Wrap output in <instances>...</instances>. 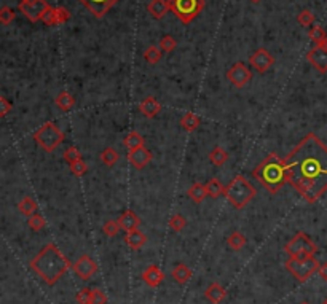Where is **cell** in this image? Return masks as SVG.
<instances>
[{"instance_id":"1","label":"cell","mask_w":327,"mask_h":304,"mask_svg":"<svg viewBox=\"0 0 327 304\" xmlns=\"http://www.w3.org/2000/svg\"><path fill=\"white\" fill-rule=\"evenodd\" d=\"M287 183L307 202H316L327 191V145L310 132L284 158Z\"/></svg>"},{"instance_id":"2","label":"cell","mask_w":327,"mask_h":304,"mask_svg":"<svg viewBox=\"0 0 327 304\" xmlns=\"http://www.w3.org/2000/svg\"><path fill=\"white\" fill-rule=\"evenodd\" d=\"M31 269L40 277L46 285H56L61 277L71 268V261L64 257L56 244H46L29 263Z\"/></svg>"},{"instance_id":"3","label":"cell","mask_w":327,"mask_h":304,"mask_svg":"<svg viewBox=\"0 0 327 304\" xmlns=\"http://www.w3.org/2000/svg\"><path fill=\"white\" fill-rule=\"evenodd\" d=\"M252 175L265 187L271 194H276L287 182V167L284 163V158L276 153L268 155L264 161H260L255 169L252 170Z\"/></svg>"},{"instance_id":"4","label":"cell","mask_w":327,"mask_h":304,"mask_svg":"<svg viewBox=\"0 0 327 304\" xmlns=\"http://www.w3.org/2000/svg\"><path fill=\"white\" fill-rule=\"evenodd\" d=\"M225 197H227V201L235 207V209H243L246 207L247 204H249L257 191L255 188L251 185V182L244 179L243 175H237L231 182L230 185L225 188Z\"/></svg>"},{"instance_id":"5","label":"cell","mask_w":327,"mask_h":304,"mask_svg":"<svg viewBox=\"0 0 327 304\" xmlns=\"http://www.w3.org/2000/svg\"><path fill=\"white\" fill-rule=\"evenodd\" d=\"M284 266L298 282H307L313 274L319 271L321 264L315 255L297 254V255H292V257L287 258Z\"/></svg>"},{"instance_id":"6","label":"cell","mask_w":327,"mask_h":304,"mask_svg":"<svg viewBox=\"0 0 327 304\" xmlns=\"http://www.w3.org/2000/svg\"><path fill=\"white\" fill-rule=\"evenodd\" d=\"M34 140L38 147H42L46 153L55 151L64 140V132L58 128L56 123H45L42 128H38L34 134Z\"/></svg>"},{"instance_id":"7","label":"cell","mask_w":327,"mask_h":304,"mask_svg":"<svg viewBox=\"0 0 327 304\" xmlns=\"http://www.w3.org/2000/svg\"><path fill=\"white\" fill-rule=\"evenodd\" d=\"M174 15L184 22H192L204 7V0H168Z\"/></svg>"},{"instance_id":"8","label":"cell","mask_w":327,"mask_h":304,"mask_svg":"<svg viewBox=\"0 0 327 304\" xmlns=\"http://www.w3.org/2000/svg\"><path fill=\"white\" fill-rule=\"evenodd\" d=\"M284 252L292 257L297 254H311L315 255L318 252V247L316 244L311 241V237L307 236L303 231H298L292 239L284 245Z\"/></svg>"},{"instance_id":"9","label":"cell","mask_w":327,"mask_h":304,"mask_svg":"<svg viewBox=\"0 0 327 304\" xmlns=\"http://www.w3.org/2000/svg\"><path fill=\"white\" fill-rule=\"evenodd\" d=\"M50 5L46 0H32V2H19V10L22 15L32 22L42 21Z\"/></svg>"},{"instance_id":"10","label":"cell","mask_w":327,"mask_h":304,"mask_svg":"<svg viewBox=\"0 0 327 304\" xmlns=\"http://www.w3.org/2000/svg\"><path fill=\"white\" fill-rule=\"evenodd\" d=\"M307 59L318 72H321V73L327 72V38L319 45H315V48L308 51Z\"/></svg>"},{"instance_id":"11","label":"cell","mask_w":327,"mask_h":304,"mask_svg":"<svg viewBox=\"0 0 327 304\" xmlns=\"http://www.w3.org/2000/svg\"><path fill=\"white\" fill-rule=\"evenodd\" d=\"M72 269H74L75 275L80 277L82 281H89L91 277L98 272V264L89 255H82L74 263Z\"/></svg>"},{"instance_id":"12","label":"cell","mask_w":327,"mask_h":304,"mask_svg":"<svg viewBox=\"0 0 327 304\" xmlns=\"http://www.w3.org/2000/svg\"><path fill=\"white\" fill-rule=\"evenodd\" d=\"M227 78L231 85H235L237 88H243L244 85L251 82L252 72L247 69V65H244L243 62H237L233 64V67L227 72Z\"/></svg>"},{"instance_id":"13","label":"cell","mask_w":327,"mask_h":304,"mask_svg":"<svg viewBox=\"0 0 327 304\" xmlns=\"http://www.w3.org/2000/svg\"><path fill=\"white\" fill-rule=\"evenodd\" d=\"M249 64L259 72V73H265L271 65L274 64V58L270 51H267L265 48H259L255 49L251 58H249Z\"/></svg>"},{"instance_id":"14","label":"cell","mask_w":327,"mask_h":304,"mask_svg":"<svg viewBox=\"0 0 327 304\" xmlns=\"http://www.w3.org/2000/svg\"><path fill=\"white\" fill-rule=\"evenodd\" d=\"M96 18H102L119 0H80Z\"/></svg>"},{"instance_id":"15","label":"cell","mask_w":327,"mask_h":304,"mask_svg":"<svg viewBox=\"0 0 327 304\" xmlns=\"http://www.w3.org/2000/svg\"><path fill=\"white\" fill-rule=\"evenodd\" d=\"M128 161L133 164L136 169H144L150 161H152V153L146 148V147H141L136 150H131L128 153Z\"/></svg>"},{"instance_id":"16","label":"cell","mask_w":327,"mask_h":304,"mask_svg":"<svg viewBox=\"0 0 327 304\" xmlns=\"http://www.w3.org/2000/svg\"><path fill=\"white\" fill-rule=\"evenodd\" d=\"M139 112L146 118H153L161 112V104L153 96L144 97L139 104Z\"/></svg>"},{"instance_id":"17","label":"cell","mask_w":327,"mask_h":304,"mask_svg":"<svg viewBox=\"0 0 327 304\" xmlns=\"http://www.w3.org/2000/svg\"><path fill=\"white\" fill-rule=\"evenodd\" d=\"M142 281L146 282L149 287L156 288V287H160L161 282L165 281V274L158 266H156V264H152V266H149L146 271L142 272Z\"/></svg>"},{"instance_id":"18","label":"cell","mask_w":327,"mask_h":304,"mask_svg":"<svg viewBox=\"0 0 327 304\" xmlns=\"http://www.w3.org/2000/svg\"><path fill=\"white\" fill-rule=\"evenodd\" d=\"M119 223H120L122 231L131 233L141 226V218L136 215V212H133V210H125V212L119 217Z\"/></svg>"},{"instance_id":"19","label":"cell","mask_w":327,"mask_h":304,"mask_svg":"<svg viewBox=\"0 0 327 304\" xmlns=\"http://www.w3.org/2000/svg\"><path fill=\"white\" fill-rule=\"evenodd\" d=\"M204 296H206V299H207L209 302H211V304H220L222 301L225 299L227 292H225V288L222 287L220 284L213 282L211 285H209V287L206 288Z\"/></svg>"},{"instance_id":"20","label":"cell","mask_w":327,"mask_h":304,"mask_svg":"<svg viewBox=\"0 0 327 304\" xmlns=\"http://www.w3.org/2000/svg\"><path fill=\"white\" fill-rule=\"evenodd\" d=\"M123 241H125V244L128 247H131L133 250H139V248H142L144 245L147 244V236L144 234L141 230H134L131 233H126Z\"/></svg>"},{"instance_id":"21","label":"cell","mask_w":327,"mask_h":304,"mask_svg":"<svg viewBox=\"0 0 327 304\" xmlns=\"http://www.w3.org/2000/svg\"><path fill=\"white\" fill-rule=\"evenodd\" d=\"M147 10L153 19H161L168 13V10H171V7H169L168 0H150Z\"/></svg>"},{"instance_id":"22","label":"cell","mask_w":327,"mask_h":304,"mask_svg":"<svg viewBox=\"0 0 327 304\" xmlns=\"http://www.w3.org/2000/svg\"><path fill=\"white\" fill-rule=\"evenodd\" d=\"M171 275H173V279H174L177 284L184 285V284H187V282L192 279V269L187 266V264L179 263V264H176V266L173 268Z\"/></svg>"},{"instance_id":"23","label":"cell","mask_w":327,"mask_h":304,"mask_svg":"<svg viewBox=\"0 0 327 304\" xmlns=\"http://www.w3.org/2000/svg\"><path fill=\"white\" fill-rule=\"evenodd\" d=\"M55 104L58 105V109L62 110V112H69L74 109V105H75V99L74 96L71 94V92L67 91H61L59 94L56 96L55 99Z\"/></svg>"},{"instance_id":"24","label":"cell","mask_w":327,"mask_h":304,"mask_svg":"<svg viewBox=\"0 0 327 304\" xmlns=\"http://www.w3.org/2000/svg\"><path fill=\"white\" fill-rule=\"evenodd\" d=\"M144 137L139 134V132H136V131H131L129 134L125 137V140H123V145L125 147L131 151V150H136V148H141V147H144Z\"/></svg>"},{"instance_id":"25","label":"cell","mask_w":327,"mask_h":304,"mask_svg":"<svg viewBox=\"0 0 327 304\" xmlns=\"http://www.w3.org/2000/svg\"><path fill=\"white\" fill-rule=\"evenodd\" d=\"M206 196H207L206 185H203V183H193L192 187L189 188V197L192 201H195L196 204L203 202Z\"/></svg>"},{"instance_id":"26","label":"cell","mask_w":327,"mask_h":304,"mask_svg":"<svg viewBox=\"0 0 327 304\" xmlns=\"http://www.w3.org/2000/svg\"><path fill=\"white\" fill-rule=\"evenodd\" d=\"M227 244L231 250H235V252H238V250H241L246 244H247V239L246 236L240 231H233L228 237H227Z\"/></svg>"},{"instance_id":"27","label":"cell","mask_w":327,"mask_h":304,"mask_svg":"<svg viewBox=\"0 0 327 304\" xmlns=\"http://www.w3.org/2000/svg\"><path fill=\"white\" fill-rule=\"evenodd\" d=\"M200 123H201L200 116L195 115V113H185L184 116L180 118V126L184 128L185 131H189V132H193V131L198 129Z\"/></svg>"},{"instance_id":"28","label":"cell","mask_w":327,"mask_h":304,"mask_svg":"<svg viewBox=\"0 0 327 304\" xmlns=\"http://www.w3.org/2000/svg\"><path fill=\"white\" fill-rule=\"evenodd\" d=\"M18 209L19 212L24 215V217H31L37 212V202L32 199L31 196H26L21 199V202L18 204Z\"/></svg>"},{"instance_id":"29","label":"cell","mask_w":327,"mask_h":304,"mask_svg":"<svg viewBox=\"0 0 327 304\" xmlns=\"http://www.w3.org/2000/svg\"><path fill=\"white\" fill-rule=\"evenodd\" d=\"M206 191H207V196H211V197H214V199H217L219 196H222L225 193V188L217 179H211V180L206 182Z\"/></svg>"},{"instance_id":"30","label":"cell","mask_w":327,"mask_h":304,"mask_svg":"<svg viewBox=\"0 0 327 304\" xmlns=\"http://www.w3.org/2000/svg\"><path fill=\"white\" fill-rule=\"evenodd\" d=\"M120 160V155H119V151H116L115 148H112V147H107V148H104L102 151H101V161L106 164L107 167H112V166H115V163Z\"/></svg>"},{"instance_id":"31","label":"cell","mask_w":327,"mask_h":304,"mask_svg":"<svg viewBox=\"0 0 327 304\" xmlns=\"http://www.w3.org/2000/svg\"><path fill=\"white\" fill-rule=\"evenodd\" d=\"M228 160V153L222 148V147H216L213 148V151L209 153V161H211L214 166H224Z\"/></svg>"},{"instance_id":"32","label":"cell","mask_w":327,"mask_h":304,"mask_svg":"<svg viewBox=\"0 0 327 304\" xmlns=\"http://www.w3.org/2000/svg\"><path fill=\"white\" fill-rule=\"evenodd\" d=\"M28 224H29V228H31L32 231L38 233V231H42V230L46 226V221H45V218H43L42 214L35 212L34 215H31V217L28 218Z\"/></svg>"},{"instance_id":"33","label":"cell","mask_w":327,"mask_h":304,"mask_svg":"<svg viewBox=\"0 0 327 304\" xmlns=\"http://www.w3.org/2000/svg\"><path fill=\"white\" fill-rule=\"evenodd\" d=\"M161 55H163V51L160 49V46H149L147 49H146V53H144V58H146V61L149 62V64H158L160 62V59H161Z\"/></svg>"},{"instance_id":"34","label":"cell","mask_w":327,"mask_h":304,"mask_svg":"<svg viewBox=\"0 0 327 304\" xmlns=\"http://www.w3.org/2000/svg\"><path fill=\"white\" fill-rule=\"evenodd\" d=\"M168 224H169V228H171L173 231L180 233L182 230H184V228L187 226V220H185V217H184V215L176 214V215H173L171 218H169Z\"/></svg>"},{"instance_id":"35","label":"cell","mask_w":327,"mask_h":304,"mask_svg":"<svg viewBox=\"0 0 327 304\" xmlns=\"http://www.w3.org/2000/svg\"><path fill=\"white\" fill-rule=\"evenodd\" d=\"M102 231H104V234L109 236V237H115L116 234H119V233L122 231L119 220H116V221H115V220H107L106 223H104Z\"/></svg>"},{"instance_id":"36","label":"cell","mask_w":327,"mask_h":304,"mask_svg":"<svg viewBox=\"0 0 327 304\" xmlns=\"http://www.w3.org/2000/svg\"><path fill=\"white\" fill-rule=\"evenodd\" d=\"M310 38H311L315 45H319L321 42L325 40L327 35H325V32H324V29L321 28V26H313V28L310 29Z\"/></svg>"},{"instance_id":"37","label":"cell","mask_w":327,"mask_h":304,"mask_svg":"<svg viewBox=\"0 0 327 304\" xmlns=\"http://www.w3.org/2000/svg\"><path fill=\"white\" fill-rule=\"evenodd\" d=\"M297 21L300 26H303V28H310V26L315 22V15H313L310 10H303V11L298 13Z\"/></svg>"},{"instance_id":"38","label":"cell","mask_w":327,"mask_h":304,"mask_svg":"<svg viewBox=\"0 0 327 304\" xmlns=\"http://www.w3.org/2000/svg\"><path fill=\"white\" fill-rule=\"evenodd\" d=\"M64 160L67 161L69 164H74V163H77V161L82 160V153L78 151L77 147H69L67 150L64 151Z\"/></svg>"},{"instance_id":"39","label":"cell","mask_w":327,"mask_h":304,"mask_svg":"<svg viewBox=\"0 0 327 304\" xmlns=\"http://www.w3.org/2000/svg\"><path fill=\"white\" fill-rule=\"evenodd\" d=\"M174 48H176L174 37H171V35H163V37L160 38V49H161L163 53H171Z\"/></svg>"},{"instance_id":"40","label":"cell","mask_w":327,"mask_h":304,"mask_svg":"<svg viewBox=\"0 0 327 304\" xmlns=\"http://www.w3.org/2000/svg\"><path fill=\"white\" fill-rule=\"evenodd\" d=\"M53 11H55L56 26H58V24H62V22H65V21H69V18H71L69 10L64 8V7H53Z\"/></svg>"},{"instance_id":"41","label":"cell","mask_w":327,"mask_h":304,"mask_svg":"<svg viewBox=\"0 0 327 304\" xmlns=\"http://www.w3.org/2000/svg\"><path fill=\"white\" fill-rule=\"evenodd\" d=\"M91 296H93V290L82 288L80 292L77 293L75 299H77L78 304H91Z\"/></svg>"},{"instance_id":"42","label":"cell","mask_w":327,"mask_h":304,"mask_svg":"<svg viewBox=\"0 0 327 304\" xmlns=\"http://www.w3.org/2000/svg\"><path fill=\"white\" fill-rule=\"evenodd\" d=\"M86 170H88V166H86V163H85L83 160H80V161H77V163L71 164V172H72L74 175H77V177L85 175Z\"/></svg>"},{"instance_id":"43","label":"cell","mask_w":327,"mask_h":304,"mask_svg":"<svg viewBox=\"0 0 327 304\" xmlns=\"http://www.w3.org/2000/svg\"><path fill=\"white\" fill-rule=\"evenodd\" d=\"M13 19H15V11L10 7H2L0 8V21L2 24H10Z\"/></svg>"},{"instance_id":"44","label":"cell","mask_w":327,"mask_h":304,"mask_svg":"<svg viewBox=\"0 0 327 304\" xmlns=\"http://www.w3.org/2000/svg\"><path fill=\"white\" fill-rule=\"evenodd\" d=\"M107 296L101 288H93V296H91V304H106Z\"/></svg>"},{"instance_id":"45","label":"cell","mask_w":327,"mask_h":304,"mask_svg":"<svg viewBox=\"0 0 327 304\" xmlns=\"http://www.w3.org/2000/svg\"><path fill=\"white\" fill-rule=\"evenodd\" d=\"M46 26H56V19H55V11H53V7H50L48 11L45 13V16L42 19Z\"/></svg>"},{"instance_id":"46","label":"cell","mask_w":327,"mask_h":304,"mask_svg":"<svg viewBox=\"0 0 327 304\" xmlns=\"http://www.w3.org/2000/svg\"><path fill=\"white\" fill-rule=\"evenodd\" d=\"M11 110V104L7 100V97H0V116H7Z\"/></svg>"},{"instance_id":"47","label":"cell","mask_w":327,"mask_h":304,"mask_svg":"<svg viewBox=\"0 0 327 304\" xmlns=\"http://www.w3.org/2000/svg\"><path fill=\"white\" fill-rule=\"evenodd\" d=\"M318 272H319V275H321V279L327 282V263L321 264V268H319V271H318Z\"/></svg>"},{"instance_id":"48","label":"cell","mask_w":327,"mask_h":304,"mask_svg":"<svg viewBox=\"0 0 327 304\" xmlns=\"http://www.w3.org/2000/svg\"><path fill=\"white\" fill-rule=\"evenodd\" d=\"M252 4H259V2H262V0H251Z\"/></svg>"},{"instance_id":"49","label":"cell","mask_w":327,"mask_h":304,"mask_svg":"<svg viewBox=\"0 0 327 304\" xmlns=\"http://www.w3.org/2000/svg\"><path fill=\"white\" fill-rule=\"evenodd\" d=\"M21 2H32V0H21Z\"/></svg>"},{"instance_id":"50","label":"cell","mask_w":327,"mask_h":304,"mask_svg":"<svg viewBox=\"0 0 327 304\" xmlns=\"http://www.w3.org/2000/svg\"><path fill=\"white\" fill-rule=\"evenodd\" d=\"M322 304H327V298H325V299L322 301Z\"/></svg>"},{"instance_id":"51","label":"cell","mask_w":327,"mask_h":304,"mask_svg":"<svg viewBox=\"0 0 327 304\" xmlns=\"http://www.w3.org/2000/svg\"><path fill=\"white\" fill-rule=\"evenodd\" d=\"M300 304H310V302H300Z\"/></svg>"}]
</instances>
